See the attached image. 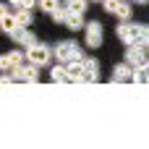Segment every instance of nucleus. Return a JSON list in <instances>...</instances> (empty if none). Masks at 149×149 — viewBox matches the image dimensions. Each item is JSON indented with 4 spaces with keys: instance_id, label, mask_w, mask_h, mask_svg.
I'll return each mask as SVG.
<instances>
[{
    "instance_id": "9b49d317",
    "label": "nucleus",
    "mask_w": 149,
    "mask_h": 149,
    "mask_svg": "<svg viewBox=\"0 0 149 149\" xmlns=\"http://www.w3.org/2000/svg\"><path fill=\"white\" fill-rule=\"evenodd\" d=\"M128 79H131V65L128 63H120V65L113 68V84H123Z\"/></svg>"
},
{
    "instance_id": "393cba45",
    "label": "nucleus",
    "mask_w": 149,
    "mask_h": 149,
    "mask_svg": "<svg viewBox=\"0 0 149 149\" xmlns=\"http://www.w3.org/2000/svg\"><path fill=\"white\" fill-rule=\"evenodd\" d=\"M37 3H39V0H24V8H34Z\"/></svg>"
},
{
    "instance_id": "f3484780",
    "label": "nucleus",
    "mask_w": 149,
    "mask_h": 149,
    "mask_svg": "<svg viewBox=\"0 0 149 149\" xmlns=\"http://www.w3.org/2000/svg\"><path fill=\"white\" fill-rule=\"evenodd\" d=\"M86 5H89V0H68V3H65V8H68L71 13H81V16H84Z\"/></svg>"
},
{
    "instance_id": "f257e3e1",
    "label": "nucleus",
    "mask_w": 149,
    "mask_h": 149,
    "mask_svg": "<svg viewBox=\"0 0 149 149\" xmlns=\"http://www.w3.org/2000/svg\"><path fill=\"white\" fill-rule=\"evenodd\" d=\"M118 39H120L126 47H131V45H141V47H147V42H149V29L144 26V24L123 21V24L118 26Z\"/></svg>"
},
{
    "instance_id": "4468645a",
    "label": "nucleus",
    "mask_w": 149,
    "mask_h": 149,
    "mask_svg": "<svg viewBox=\"0 0 149 149\" xmlns=\"http://www.w3.org/2000/svg\"><path fill=\"white\" fill-rule=\"evenodd\" d=\"M0 29H3V31H5V34L10 37V34H13L16 29H21V26L16 24V18H13V13H8V16H3V18H0Z\"/></svg>"
},
{
    "instance_id": "cd10ccee",
    "label": "nucleus",
    "mask_w": 149,
    "mask_h": 149,
    "mask_svg": "<svg viewBox=\"0 0 149 149\" xmlns=\"http://www.w3.org/2000/svg\"><path fill=\"white\" fill-rule=\"evenodd\" d=\"M60 3H63V5H65V3H68V0H60Z\"/></svg>"
},
{
    "instance_id": "7ed1b4c3",
    "label": "nucleus",
    "mask_w": 149,
    "mask_h": 149,
    "mask_svg": "<svg viewBox=\"0 0 149 149\" xmlns=\"http://www.w3.org/2000/svg\"><path fill=\"white\" fill-rule=\"evenodd\" d=\"M52 55H55L60 63H71V60H81V58H84V55H81V47H79L73 39H63V42H58L55 50H52Z\"/></svg>"
},
{
    "instance_id": "1a4fd4ad",
    "label": "nucleus",
    "mask_w": 149,
    "mask_h": 149,
    "mask_svg": "<svg viewBox=\"0 0 149 149\" xmlns=\"http://www.w3.org/2000/svg\"><path fill=\"white\" fill-rule=\"evenodd\" d=\"M65 65V76L71 84H81V76H84V68H81V60H71V63H63Z\"/></svg>"
},
{
    "instance_id": "4be33fe9",
    "label": "nucleus",
    "mask_w": 149,
    "mask_h": 149,
    "mask_svg": "<svg viewBox=\"0 0 149 149\" xmlns=\"http://www.w3.org/2000/svg\"><path fill=\"white\" fill-rule=\"evenodd\" d=\"M118 5H120V0H102V8H105V13H113V16H115Z\"/></svg>"
},
{
    "instance_id": "412c9836",
    "label": "nucleus",
    "mask_w": 149,
    "mask_h": 149,
    "mask_svg": "<svg viewBox=\"0 0 149 149\" xmlns=\"http://www.w3.org/2000/svg\"><path fill=\"white\" fill-rule=\"evenodd\" d=\"M0 71H3V73H10V71H13V63H10L8 52H5V55H0Z\"/></svg>"
},
{
    "instance_id": "f8f14e48",
    "label": "nucleus",
    "mask_w": 149,
    "mask_h": 149,
    "mask_svg": "<svg viewBox=\"0 0 149 149\" xmlns=\"http://www.w3.org/2000/svg\"><path fill=\"white\" fill-rule=\"evenodd\" d=\"M128 81H134V84H139V86H144L149 81V68L147 65H139V68H131V79Z\"/></svg>"
},
{
    "instance_id": "2eb2a0df",
    "label": "nucleus",
    "mask_w": 149,
    "mask_h": 149,
    "mask_svg": "<svg viewBox=\"0 0 149 149\" xmlns=\"http://www.w3.org/2000/svg\"><path fill=\"white\" fill-rule=\"evenodd\" d=\"M50 81H55V84H68L65 65H52V71H50Z\"/></svg>"
},
{
    "instance_id": "b1692460",
    "label": "nucleus",
    "mask_w": 149,
    "mask_h": 149,
    "mask_svg": "<svg viewBox=\"0 0 149 149\" xmlns=\"http://www.w3.org/2000/svg\"><path fill=\"white\" fill-rule=\"evenodd\" d=\"M8 13H10V8H8L5 3H0V18H3V16H8Z\"/></svg>"
},
{
    "instance_id": "dca6fc26",
    "label": "nucleus",
    "mask_w": 149,
    "mask_h": 149,
    "mask_svg": "<svg viewBox=\"0 0 149 149\" xmlns=\"http://www.w3.org/2000/svg\"><path fill=\"white\" fill-rule=\"evenodd\" d=\"M115 16H118L120 21H131V3H128V0H120V5H118Z\"/></svg>"
},
{
    "instance_id": "6e6552de",
    "label": "nucleus",
    "mask_w": 149,
    "mask_h": 149,
    "mask_svg": "<svg viewBox=\"0 0 149 149\" xmlns=\"http://www.w3.org/2000/svg\"><path fill=\"white\" fill-rule=\"evenodd\" d=\"M10 39H13V42H18L24 50H26V47H31V45H37V37H34V31H29V29H16V31L10 34Z\"/></svg>"
},
{
    "instance_id": "20e7f679",
    "label": "nucleus",
    "mask_w": 149,
    "mask_h": 149,
    "mask_svg": "<svg viewBox=\"0 0 149 149\" xmlns=\"http://www.w3.org/2000/svg\"><path fill=\"white\" fill-rule=\"evenodd\" d=\"M10 76H13V81H26V84H37V81H39V71H37V65H31V63L16 65V68L10 71Z\"/></svg>"
},
{
    "instance_id": "0eeeda50",
    "label": "nucleus",
    "mask_w": 149,
    "mask_h": 149,
    "mask_svg": "<svg viewBox=\"0 0 149 149\" xmlns=\"http://www.w3.org/2000/svg\"><path fill=\"white\" fill-rule=\"evenodd\" d=\"M84 29H86V47H100L102 45V24L89 21V24H84Z\"/></svg>"
},
{
    "instance_id": "a878e982",
    "label": "nucleus",
    "mask_w": 149,
    "mask_h": 149,
    "mask_svg": "<svg viewBox=\"0 0 149 149\" xmlns=\"http://www.w3.org/2000/svg\"><path fill=\"white\" fill-rule=\"evenodd\" d=\"M10 5L13 8H24V0H10Z\"/></svg>"
},
{
    "instance_id": "9d476101",
    "label": "nucleus",
    "mask_w": 149,
    "mask_h": 149,
    "mask_svg": "<svg viewBox=\"0 0 149 149\" xmlns=\"http://www.w3.org/2000/svg\"><path fill=\"white\" fill-rule=\"evenodd\" d=\"M10 13H13V18H16V24H18L21 29H29V26H31V21H34L31 8H16V10H10Z\"/></svg>"
},
{
    "instance_id": "f03ea898",
    "label": "nucleus",
    "mask_w": 149,
    "mask_h": 149,
    "mask_svg": "<svg viewBox=\"0 0 149 149\" xmlns=\"http://www.w3.org/2000/svg\"><path fill=\"white\" fill-rule=\"evenodd\" d=\"M24 58H26V63L42 68V65H50V60H52V50H50L47 45H39V42H37V45H31V47L24 50Z\"/></svg>"
},
{
    "instance_id": "423d86ee",
    "label": "nucleus",
    "mask_w": 149,
    "mask_h": 149,
    "mask_svg": "<svg viewBox=\"0 0 149 149\" xmlns=\"http://www.w3.org/2000/svg\"><path fill=\"white\" fill-rule=\"evenodd\" d=\"M126 63H128L131 68L147 65V47H141V45H131V47L126 50Z\"/></svg>"
},
{
    "instance_id": "c756f323",
    "label": "nucleus",
    "mask_w": 149,
    "mask_h": 149,
    "mask_svg": "<svg viewBox=\"0 0 149 149\" xmlns=\"http://www.w3.org/2000/svg\"><path fill=\"white\" fill-rule=\"evenodd\" d=\"M128 3H131V0H128Z\"/></svg>"
},
{
    "instance_id": "39448f33",
    "label": "nucleus",
    "mask_w": 149,
    "mask_h": 149,
    "mask_svg": "<svg viewBox=\"0 0 149 149\" xmlns=\"http://www.w3.org/2000/svg\"><path fill=\"white\" fill-rule=\"evenodd\" d=\"M81 68H84L81 84H97L100 81V63L94 58H81Z\"/></svg>"
},
{
    "instance_id": "a211bd4d",
    "label": "nucleus",
    "mask_w": 149,
    "mask_h": 149,
    "mask_svg": "<svg viewBox=\"0 0 149 149\" xmlns=\"http://www.w3.org/2000/svg\"><path fill=\"white\" fill-rule=\"evenodd\" d=\"M65 13H68V8H65V5L60 3V5H58V8H55V10L50 13V16H52V21H58V24H63V21H65Z\"/></svg>"
},
{
    "instance_id": "5701e85b",
    "label": "nucleus",
    "mask_w": 149,
    "mask_h": 149,
    "mask_svg": "<svg viewBox=\"0 0 149 149\" xmlns=\"http://www.w3.org/2000/svg\"><path fill=\"white\" fill-rule=\"evenodd\" d=\"M8 84H13V76L10 73H0V86H8Z\"/></svg>"
},
{
    "instance_id": "6ab92c4d",
    "label": "nucleus",
    "mask_w": 149,
    "mask_h": 149,
    "mask_svg": "<svg viewBox=\"0 0 149 149\" xmlns=\"http://www.w3.org/2000/svg\"><path fill=\"white\" fill-rule=\"evenodd\" d=\"M8 58H10V63H13V68H16V65H21V63L26 60V58H24V50H10V52H8Z\"/></svg>"
},
{
    "instance_id": "aec40b11",
    "label": "nucleus",
    "mask_w": 149,
    "mask_h": 149,
    "mask_svg": "<svg viewBox=\"0 0 149 149\" xmlns=\"http://www.w3.org/2000/svg\"><path fill=\"white\" fill-rule=\"evenodd\" d=\"M37 5H39L42 10H47V13H52V10H55V8L60 5V0H39Z\"/></svg>"
},
{
    "instance_id": "c85d7f7f",
    "label": "nucleus",
    "mask_w": 149,
    "mask_h": 149,
    "mask_svg": "<svg viewBox=\"0 0 149 149\" xmlns=\"http://www.w3.org/2000/svg\"><path fill=\"white\" fill-rule=\"evenodd\" d=\"M94 3H102V0H94Z\"/></svg>"
},
{
    "instance_id": "bb28decb",
    "label": "nucleus",
    "mask_w": 149,
    "mask_h": 149,
    "mask_svg": "<svg viewBox=\"0 0 149 149\" xmlns=\"http://www.w3.org/2000/svg\"><path fill=\"white\" fill-rule=\"evenodd\" d=\"M131 3H141V5H144V3H147V0H131Z\"/></svg>"
},
{
    "instance_id": "ddd939ff",
    "label": "nucleus",
    "mask_w": 149,
    "mask_h": 149,
    "mask_svg": "<svg viewBox=\"0 0 149 149\" xmlns=\"http://www.w3.org/2000/svg\"><path fill=\"white\" fill-rule=\"evenodd\" d=\"M63 24H65L71 31H79V29L84 26V16H81V13H71V10H68V13H65V21H63Z\"/></svg>"
}]
</instances>
